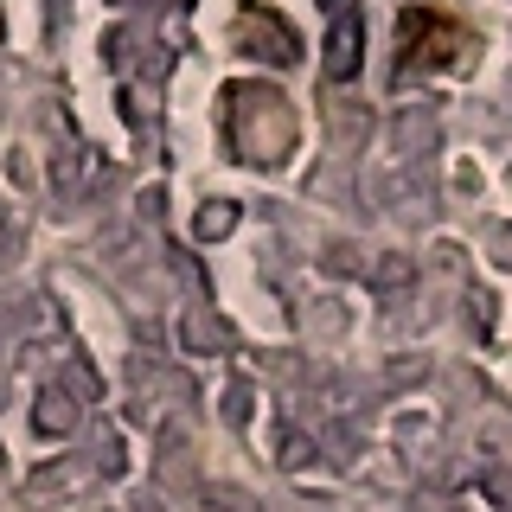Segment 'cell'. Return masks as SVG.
Masks as SVG:
<instances>
[{
  "instance_id": "1",
  "label": "cell",
  "mask_w": 512,
  "mask_h": 512,
  "mask_svg": "<svg viewBox=\"0 0 512 512\" xmlns=\"http://www.w3.org/2000/svg\"><path fill=\"white\" fill-rule=\"evenodd\" d=\"M224 128H231L237 160H250V167H282L295 154V109L269 84H231L224 90Z\"/></svg>"
},
{
  "instance_id": "2",
  "label": "cell",
  "mask_w": 512,
  "mask_h": 512,
  "mask_svg": "<svg viewBox=\"0 0 512 512\" xmlns=\"http://www.w3.org/2000/svg\"><path fill=\"white\" fill-rule=\"evenodd\" d=\"M468 26L442 7H404L397 13V71H448L468 58Z\"/></svg>"
},
{
  "instance_id": "3",
  "label": "cell",
  "mask_w": 512,
  "mask_h": 512,
  "mask_svg": "<svg viewBox=\"0 0 512 512\" xmlns=\"http://www.w3.org/2000/svg\"><path fill=\"white\" fill-rule=\"evenodd\" d=\"M231 39H237V52H250V58H269V64H295V58H301V39H295V26H288L276 7H263V0L237 7V20H231Z\"/></svg>"
},
{
  "instance_id": "4",
  "label": "cell",
  "mask_w": 512,
  "mask_h": 512,
  "mask_svg": "<svg viewBox=\"0 0 512 512\" xmlns=\"http://www.w3.org/2000/svg\"><path fill=\"white\" fill-rule=\"evenodd\" d=\"M359 52H365V20H359V7H352V0H327V58H320L327 84L359 77Z\"/></svg>"
}]
</instances>
